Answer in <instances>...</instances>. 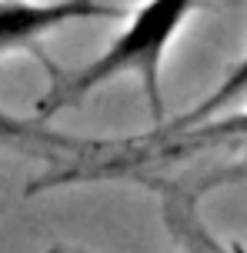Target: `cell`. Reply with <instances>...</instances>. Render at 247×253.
<instances>
[{"mask_svg": "<svg viewBox=\"0 0 247 253\" xmlns=\"http://www.w3.org/2000/svg\"><path fill=\"white\" fill-rule=\"evenodd\" d=\"M197 3L200 0H144L137 10L127 13V24L114 37V43L67 80L60 100L74 103L114 77L134 74L144 84L154 124H164V53L187 24V17L197 10Z\"/></svg>", "mask_w": 247, "mask_h": 253, "instance_id": "6da1fadb", "label": "cell"}, {"mask_svg": "<svg viewBox=\"0 0 247 253\" xmlns=\"http://www.w3.org/2000/svg\"><path fill=\"white\" fill-rule=\"evenodd\" d=\"M100 17H124V10L100 0H0V53L34 43L64 24Z\"/></svg>", "mask_w": 247, "mask_h": 253, "instance_id": "7a4b0ae2", "label": "cell"}, {"mask_svg": "<svg viewBox=\"0 0 247 253\" xmlns=\"http://www.w3.org/2000/svg\"><path fill=\"white\" fill-rule=\"evenodd\" d=\"M247 93V53H244V60L241 63H234L231 70H227V77H224L217 87L210 90L204 100L197 103L194 110H187V114L181 117V124H177V130H191V126H197V124H204L207 117H214L221 107H227V103H234V100H241Z\"/></svg>", "mask_w": 247, "mask_h": 253, "instance_id": "3957f363", "label": "cell"}, {"mask_svg": "<svg viewBox=\"0 0 247 253\" xmlns=\"http://www.w3.org/2000/svg\"><path fill=\"white\" fill-rule=\"evenodd\" d=\"M184 133H194V137H224V140H237V143H244L247 147V110H241V114H231V117H214L210 124H197L191 126V130H184Z\"/></svg>", "mask_w": 247, "mask_h": 253, "instance_id": "277c9868", "label": "cell"}]
</instances>
